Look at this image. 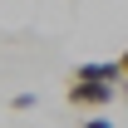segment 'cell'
I'll return each mask as SVG.
<instances>
[{
  "mask_svg": "<svg viewBox=\"0 0 128 128\" xmlns=\"http://www.w3.org/2000/svg\"><path fill=\"white\" fill-rule=\"evenodd\" d=\"M69 104L74 108H108L113 94H118V79H98V74H74L69 79Z\"/></svg>",
  "mask_w": 128,
  "mask_h": 128,
  "instance_id": "obj_1",
  "label": "cell"
},
{
  "mask_svg": "<svg viewBox=\"0 0 128 128\" xmlns=\"http://www.w3.org/2000/svg\"><path fill=\"white\" fill-rule=\"evenodd\" d=\"M10 108H15V113H30V108H34V94H15V98H10Z\"/></svg>",
  "mask_w": 128,
  "mask_h": 128,
  "instance_id": "obj_2",
  "label": "cell"
},
{
  "mask_svg": "<svg viewBox=\"0 0 128 128\" xmlns=\"http://www.w3.org/2000/svg\"><path fill=\"white\" fill-rule=\"evenodd\" d=\"M84 128H113V118H89Z\"/></svg>",
  "mask_w": 128,
  "mask_h": 128,
  "instance_id": "obj_3",
  "label": "cell"
},
{
  "mask_svg": "<svg viewBox=\"0 0 128 128\" xmlns=\"http://www.w3.org/2000/svg\"><path fill=\"white\" fill-rule=\"evenodd\" d=\"M118 69H123V79H128V49H123V54H118Z\"/></svg>",
  "mask_w": 128,
  "mask_h": 128,
  "instance_id": "obj_4",
  "label": "cell"
}]
</instances>
